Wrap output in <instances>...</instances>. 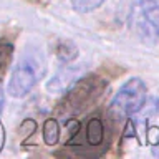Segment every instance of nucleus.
Returning a JSON list of instances; mask_svg holds the SVG:
<instances>
[{"instance_id": "obj_2", "label": "nucleus", "mask_w": 159, "mask_h": 159, "mask_svg": "<svg viewBox=\"0 0 159 159\" xmlns=\"http://www.w3.org/2000/svg\"><path fill=\"white\" fill-rule=\"evenodd\" d=\"M148 98V86L139 76L126 80L109 103V113L116 119H128L136 114Z\"/></svg>"}, {"instance_id": "obj_1", "label": "nucleus", "mask_w": 159, "mask_h": 159, "mask_svg": "<svg viewBox=\"0 0 159 159\" xmlns=\"http://www.w3.org/2000/svg\"><path fill=\"white\" fill-rule=\"evenodd\" d=\"M47 71V60L38 47H28L23 50L10 75L7 93L12 98H25L40 83Z\"/></svg>"}, {"instance_id": "obj_5", "label": "nucleus", "mask_w": 159, "mask_h": 159, "mask_svg": "<svg viewBox=\"0 0 159 159\" xmlns=\"http://www.w3.org/2000/svg\"><path fill=\"white\" fill-rule=\"evenodd\" d=\"M81 76H83V68L81 66L65 63V66L60 68L52 76V80H48L47 89L52 94H63V93H66Z\"/></svg>"}, {"instance_id": "obj_7", "label": "nucleus", "mask_w": 159, "mask_h": 159, "mask_svg": "<svg viewBox=\"0 0 159 159\" xmlns=\"http://www.w3.org/2000/svg\"><path fill=\"white\" fill-rule=\"evenodd\" d=\"M55 55H57V58L61 63H71L73 60L78 57V48L75 47L71 42L63 40V42H60L57 45V48H55Z\"/></svg>"}, {"instance_id": "obj_12", "label": "nucleus", "mask_w": 159, "mask_h": 159, "mask_svg": "<svg viewBox=\"0 0 159 159\" xmlns=\"http://www.w3.org/2000/svg\"><path fill=\"white\" fill-rule=\"evenodd\" d=\"M3 106H5V93L2 84H0V118H2V113H3Z\"/></svg>"}, {"instance_id": "obj_4", "label": "nucleus", "mask_w": 159, "mask_h": 159, "mask_svg": "<svg viewBox=\"0 0 159 159\" xmlns=\"http://www.w3.org/2000/svg\"><path fill=\"white\" fill-rule=\"evenodd\" d=\"M103 83L96 78H80L76 83L66 91L65 109L66 111H80L84 109L86 104L94 103L101 96Z\"/></svg>"}, {"instance_id": "obj_8", "label": "nucleus", "mask_w": 159, "mask_h": 159, "mask_svg": "<svg viewBox=\"0 0 159 159\" xmlns=\"http://www.w3.org/2000/svg\"><path fill=\"white\" fill-rule=\"evenodd\" d=\"M15 47L10 42H0V78L5 75L8 66L12 65Z\"/></svg>"}, {"instance_id": "obj_3", "label": "nucleus", "mask_w": 159, "mask_h": 159, "mask_svg": "<svg viewBox=\"0 0 159 159\" xmlns=\"http://www.w3.org/2000/svg\"><path fill=\"white\" fill-rule=\"evenodd\" d=\"M131 30L146 45L159 43V2L138 0L131 8Z\"/></svg>"}, {"instance_id": "obj_9", "label": "nucleus", "mask_w": 159, "mask_h": 159, "mask_svg": "<svg viewBox=\"0 0 159 159\" xmlns=\"http://www.w3.org/2000/svg\"><path fill=\"white\" fill-rule=\"evenodd\" d=\"M58 138H60V126H58V121L53 118L47 119L43 123V141L48 144V146H53V144L58 143Z\"/></svg>"}, {"instance_id": "obj_6", "label": "nucleus", "mask_w": 159, "mask_h": 159, "mask_svg": "<svg viewBox=\"0 0 159 159\" xmlns=\"http://www.w3.org/2000/svg\"><path fill=\"white\" fill-rule=\"evenodd\" d=\"M86 141L89 143V146H99L104 141V124L99 116L89 118V121L86 124Z\"/></svg>"}, {"instance_id": "obj_13", "label": "nucleus", "mask_w": 159, "mask_h": 159, "mask_svg": "<svg viewBox=\"0 0 159 159\" xmlns=\"http://www.w3.org/2000/svg\"><path fill=\"white\" fill-rule=\"evenodd\" d=\"M152 154L154 156H159V144L157 146H152Z\"/></svg>"}, {"instance_id": "obj_11", "label": "nucleus", "mask_w": 159, "mask_h": 159, "mask_svg": "<svg viewBox=\"0 0 159 159\" xmlns=\"http://www.w3.org/2000/svg\"><path fill=\"white\" fill-rule=\"evenodd\" d=\"M144 139L151 144V146H157L159 144V128L157 126H149L144 133Z\"/></svg>"}, {"instance_id": "obj_10", "label": "nucleus", "mask_w": 159, "mask_h": 159, "mask_svg": "<svg viewBox=\"0 0 159 159\" xmlns=\"http://www.w3.org/2000/svg\"><path fill=\"white\" fill-rule=\"evenodd\" d=\"M106 0H70L71 8L76 13H91L96 8H99Z\"/></svg>"}]
</instances>
